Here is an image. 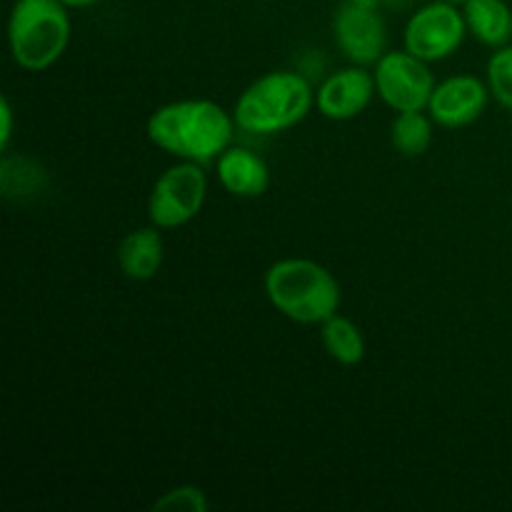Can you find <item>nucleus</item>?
I'll list each match as a JSON object with an SVG mask.
<instances>
[{
    "mask_svg": "<svg viewBox=\"0 0 512 512\" xmlns=\"http://www.w3.org/2000/svg\"><path fill=\"white\" fill-rule=\"evenodd\" d=\"M265 293L280 315L300 325H323L340 308L335 275L308 258H285L270 265Z\"/></svg>",
    "mask_w": 512,
    "mask_h": 512,
    "instance_id": "nucleus-2",
    "label": "nucleus"
},
{
    "mask_svg": "<svg viewBox=\"0 0 512 512\" xmlns=\"http://www.w3.org/2000/svg\"><path fill=\"white\" fill-rule=\"evenodd\" d=\"M468 33L488 48H503L512 38V10L505 0H465Z\"/></svg>",
    "mask_w": 512,
    "mask_h": 512,
    "instance_id": "nucleus-13",
    "label": "nucleus"
},
{
    "mask_svg": "<svg viewBox=\"0 0 512 512\" xmlns=\"http://www.w3.org/2000/svg\"><path fill=\"white\" fill-rule=\"evenodd\" d=\"M488 90L503 108L512 110V45L495 48L488 60Z\"/></svg>",
    "mask_w": 512,
    "mask_h": 512,
    "instance_id": "nucleus-16",
    "label": "nucleus"
},
{
    "mask_svg": "<svg viewBox=\"0 0 512 512\" xmlns=\"http://www.w3.org/2000/svg\"><path fill=\"white\" fill-rule=\"evenodd\" d=\"M208 508V495L198 485H180V488L168 490L153 505V510L163 512H208Z\"/></svg>",
    "mask_w": 512,
    "mask_h": 512,
    "instance_id": "nucleus-17",
    "label": "nucleus"
},
{
    "mask_svg": "<svg viewBox=\"0 0 512 512\" xmlns=\"http://www.w3.org/2000/svg\"><path fill=\"white\" fill-rule=\"evenodd\" d=\"M60 3H65L68 8H88V5L100 3V0H60Z\"/></svg>",
    "mask_w": 512,
    "mask_h": 512,
    "instance_id": "nucleus-19",
    "label": "nucleus"
},
{
    "mask_svg": "<svg viewBox=\"0 0 512 512\" xmlns=\"http://www.w3.org/2000/svg\"><path fill=\"white\" fill-rule=\"evenodd\" d=\"M313 103L315 93L303 75L273 70L240 93L233 118L245 133L275 135L305 120Z\"/></svg>",
    "mask_w": 512,
    "mask_h": 512,
    "instance_id": "nucleus-3",
    "label": "nucleus"
},
{
    "mask_svg": "<svg viewBox=\"0 0 512 512\" xmlns=\"http://www.w3.org/2000/svg\"><path fill=\"white\" fill-rule=\"evenodd\" d=\"M448 3H455V5H458V3H465V0H448Z\"/></svg>",
    "mask_w": 512,
    "mask_h": 512,
    "instance_id": "nucleus-20",
    "label": "nucleus"
},
{
    "mask_svg": "<svg viewBox=\"0 0 512 512\" xmlns=\"http://www.w3.org/2000/svg\"><path fill=\"white\" fill-rule=\"evenodd\" d=\"M390 143L405 158H420L428 153L430 143H433V125L425 118L423 110L395 115L393 125H390Z\"/></svg>",
    "mask_w": 512,
    "mask_h": 512,
    "instance_id": "nucleus-15",
    "label": "nucleus"
},
{
    "mask_svg": "<svg viewBox=\"0 0 512 512\" xmlns=\"http://www.w3.org/2000/svg\"><path fill=\"white\" fill-rule=\"evenodd\" d=\"M375 88L385 105L395 113L425 110L435 90V78L428 63L410 50H390L375 63Z\"/></svg>",
    "mask_w": 512,
    "mask_h": 512,
    "instance_id": "nucleus-6",
    "label": "nucleus"
},
{
    "mask_svg": "<svg viewBox=\"0 0 512 512\" xmlns=\"http://www.w3.org/2000/svg\"><path fill=\"white\" fill-rule=\"evenodd\" d=\"M218 180L230 195L238 198H258L268 190L270 185V170L260 155H255L248 148H233L230 145L218 160Z\"/></svg>",
    "mask_w": 512,
    "mask_h": 512,
    "instance_id": "nucleus-11",
    "label": "nucleus"
},
{
    "mask_svg": "<svg viewBox=\"0 0 512 512\" xmlns=\"http://www.w3.org/2000/svg\"><path fill=\"white\" fill-rule=\"evenodd\" d=\"M238 123L213 100H175L148 118V138L165 153L208 165L233 143Z\"/></svg>",
    "mask_w": 512,
    "mask_h": 512,
    "instance_id": "nucleus-1",
    "label": "nucleus"
},
{
    "mask_svg": "<svg viewBox=\"0 0 512 512\" xmlns=\"http://www.w3.org/2000/svg\"><path fill=\"white\" fill-rule=\"evenodd\" d=\"M488 98V83L475 75H453L435 85L428 105L430 118L443 128H463L483 115Z\"/></svg>",
    "mask_w": 512,
    "mask_h": 512,
    "instance_id": "nucleus-9",
    "label": "nucleus"
},
{
    "mask_svg": "<svg viewBox=\"0 0 512 512\" xmlns=\"http://www.w3.org/2000/svg\"><path fill=\"white\" fill-rule=\"evenodd\" d=\"M0 118H3V128H0V148H8L10 135H13V108H10V100H0Z\"/></svg>",
    "mask_w": 512,
    "mask_h": 512,
    "instance_id": "nucleus-18",
    "label": "nucleus"
},
{
    "mask_svg": "<svg viewBox=\"0 0 512 512\" xmlns=\"http://www.w3.org/2000/svg\"><path fill=\"white\" fill-rule=\"evenodd\" d=\"M320 338H323L325 350H328V355L335 363L358 365L365 358V338L350 318L335 313L333 318L323 323Z\"/></svg>",
    "mask_w": 512,
    "mask_h": 512,
    "instance_id": "nucleus-14",
    "label": "nucleus"
},
{
    "mask_svg": "<svg viewBox=\"0 0 512 512\" xmlns=\"http://www.w3.org/2000/svg\"><path fill=\"white\" fill-rule=\"evenodd\" d=\"M8 43L15 65L28 73L48 70L70 43L68 5L60 0H15L8 20Z\"/></svg>",
    "mask_w": 512,
    "mask_h": 512,
    "instance_id": "nucleus-4",
    "label": "nucleus"
},
{
    "mask_svg": "<svg viewBox=\"0 0 512 512\" xmlns=\"http://www.w3.org/2000/svg\"><path fill=\"white\" fill-rule=\"evenodd\" d=\"M468 35L463 13L448 0L425 5L405 25V50L418 55L425 63L445 60L463 45Z\"/></svg>",
    "mask_w": 512,
    "mask_h": 512,
    "instance_id": "nucleus-7",
    "label": "nucleus"
},
{
    "mask_svg": "<svg viewBox=\"0 0 512 512\" xmlns=\"http://www.w3.org/2000/svg\"><path fill=\"white\" fill-rule=\"evenodd\" d=\"M205 195H208V178L203 165L180 160L178 165L160 173L150 190V223L160 230L183 228L203 210Z\"/></svg>",
    "mask_w": 512,
    "mask_h": 512,
    "instance_id": "nucleus-5",
    "label": "nucleus"
},
{
    "mask_svg": "<svg viewBox=\"0 0 512 512\" xmlns=\"http://www.w3.org/2000/svg\"><path fill=\"white\" fill-rule=\"evenodd\" d=\"M165 245L160 228H140L125 235L118 245V265L130 280H150L160 270Z\"/></svg>",
    "mask_w": 512,
    "mask_h": 512,
    "instance_id": "nucleus-12",
    "label": "nucleus"
},
{
    "mask_svg": "<svg viewBox=\"0 0 512 512\" xmlns=\"http://www.w3.org/2000/svg\"><path fill=\"white\" fill-rule=\"evenodd\" d=\"M375 93V75H370L363 65H353L323 80L315 93V105L328 120H353L368 108Z\"/></svg>",
    "mask_w": 512,
    "mask_h": 512,
    "instance_id": "nucleus-10",
    "label": "nucleus"
},
{
    "mask_svg": "<svg viewBox=\"0 0 512 512\" xmlns=\"http://www.w3.org/2000/svg\"><path fill=\"white\" fill-rule=\"evenodd\" d=\"M333 38L340 53L355 65H375L385 55V23L375 0H343L335 10Z\"/></svg>",
    "mask_w": 512,
    "mask_h": 512,
    "instance_id": "nucleus-8",
    "label": "nucleus"
}]
</instances>
